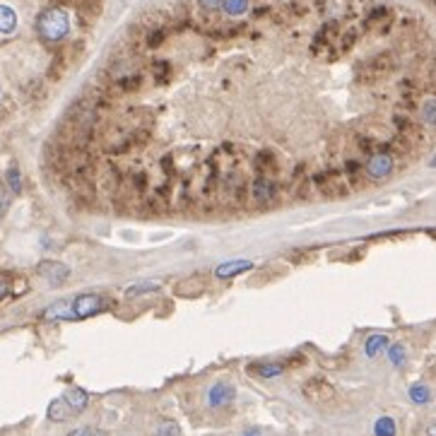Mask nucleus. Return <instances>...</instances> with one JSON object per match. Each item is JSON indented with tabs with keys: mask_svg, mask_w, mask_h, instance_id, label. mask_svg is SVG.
Wrapping results in <instances>:
<instances>
[{
	"mask_svg": "<svg viewBox=\"0 0 436 436\" xmlns=\"http://www.w3.org/2000/svg\"><path fill=\"white\" fill-rule=\"evenodd\" d=\"M37 32L46 43H58L70 34V14L63 8H46L37 17Z\"/></svg>",
	"mask_w": 436,
	"mask_h": 436,
	"instance_id": "1",
	"label": "nucleus"
},
{
	"mask_svg": "<svg viewBox=\"0 0 436 436\" xmlns=\"http://www.w3.org/2000/svg\"><path fill=\"white\" fill-rule=\"evenodd\" d=\"M248 193H251V200L256 205H270L275 203L277 193H280V186H277V181L272 176L256 174L248 181Z\"/></svg>",
	"mask_w": 436,
	"mask_h": 436,
	"instance_id": "2",
	"label": "nucleus"
},
{
	"mask_svg": "<svg viewBox=\"0 0 436 436\" xmlns=\"http://www.w3.org/2000/svg\"><path fill=\"white\" fill-rule=\"evenodd\" d=\"M106 301L101 294H80V297H75L70 301V308H72V316L75 318H90L95 316V313L104 311Z\"/></svg>",
	"mask_w": 436,
	"mask_h": 436,
	"instance_id": "3",
	"label": "nucleus"
},
{
	"mask_svg": "<svg viewBox=\"0 0 436 436\" xmlns=\"http://www.w3.org/2000/svg\"><path fill=\"white\" fill-rule=\"evenodd\" d=\"M37 272H39V277L46 282V285L61 287V285H66V282H68L70 268L63 266V263H58V261H41L37 266Z\"/></svg>",
	"mask_w": 436,
	"mask_h": 436,
	"instance_id": "4",
	"label": "nucleus"
},
{
	"mask_svg": "<svg viewBox=\"0 0 436 436\" xmlns=\"http://www.w3.org/2000/svg\"><path fill=\"white\" fill-rule=\"evenodd\" d=\"M253 270V263L251 261H227V263H219L215 268V277L219 280H232L237 275H244V272Z\"/></svg>",
	"mask_w": 436,
	"mask_h": 436,
	"instance_id": "5",
	"label": "nucleus"
},
{
	"mask_svg": "<svg viewBox=\"0 0 436 436\" xmlns=\"http://www.w3.org/2000/svg\"><path fill=\"white\" fill-rule=\"evenodd\" d=\"M234 400V388L229 384H217L210 388V405L212 408H227Z\"/></svg>",
	"mask_w": 436,
	"mask_h": 436,
	"instance_id": "6",
	"label": "nucleus"
},
{
	"mask_svg": "<svg viewBox=\"0 0 436 436\" xmlns=\"http://www.w3.org/2000/svg\"><path fill=\"white\" fill-rule=\"evenodd\" d=\"M253 166H256L258 174L270 176L272 171H277V159H275V155H272V152L261 150V152L256 155V161H253Z\"/></svg>",
	"mask_w": 436,
	"mask_h": 436,
	"instance_id": "7",
	"label": "nucleus"
},
{
	"mask_svg": "<svg viewBox=\"0 0 436 436\" xmlns=\"http://www.w3.org/2000/svg\"><path fill=\"white\" fill-rule=\"evenodd\" d=\"M66 403L70 405L72 413H82L90 403V395L85 393L82 388H68L66 390Z\"/></svg>",
	"mask_w": 436,
	"mask_h": 436,
	"instance_id": "8",
	"label": "nucleus"
},
{
	"mask_svg": "<svg viewBox=\"0 0 436 436\" xmlns=\"http://www.w3.org/2000/svg\"><path fill=\"white\" fill-rule=\"evenodd\" d=\"M70 415H72V410H70V405L66 403V398H56L51 405H48V419H51V422H66Z\"/></svg>",
	"mask_w": 436,
	"mask_h": 436,
	"instance_id": "9",
	"label": "nucleus"
},
{
	"mask_svg": "<svg viewBox=\"0 0 436 436\" xmlns=\"http://www.w3.org/2000/svg\"><path fill=\"white\" fill-rule=\"evenodd\" d=\"M251 371L261 379H272V376H280L285 371V364H280V361H258V364L251 366Z\"/></svg>",
	"mask_w": 436,
	"mask_h": 436,
	"instance_id": "10",
	"label": "nucleus"
},
{
	"mask_svg": "<svg viewBox=\"0 0 436 436\" xmlns=\"http://www.w3.org/2000/svg\"><path fill=\"white\" fill-rule=\"evenodd\" d=\"M222 12L227 17H244L251 12V0H222Z\"/></svg>",
	"mask_w": 436,
	"mask_h": 436,
	"instance_id": "11",
	"label": "nucleus"
},
{
	"mask_svg": "<svg viewBox=\"0 0 436 436\" xmlns=\"http://www.w3.org/2000/svg\"><path fill=\"white\" fill-rule=\"evenodd\" d=\"M143 41H145L147 48H159L161 43L166 41V27L164 24H155V27H150L143 34Z\"/></svg>",
	"mask_w": 436,
	"mask_h": 436,
	"instance_id": "12",
	"label": "nucleus"
},
{
	"mask_svg": "<svg viewBox=\"0 0 436 436\" xmlns=\"http://www.w3.org/2000/svg\"><path fill=\"white\" fill-rule=\"evenodd\" d=\"M17 29V12L10 5H0V34H12Z\"/></svg>",
	"mask_w": 436,
	"mask_h": 436,
	"instance_id": "13",
	"label": "nucleus"
},
{
	"mask_svg": "<svg viewBox=\"0 0 436 436\" xmlns=\"http://www.w3.org/2000/svg\"><path fill=\"white\" fill-rule=\"evenodd\" d=\"M43 318H48V321H56V318H75V316H72L70 301H56V304H51L46 311H43Z\"/></svg>",
	"mask_w": 436,
	"mask_h": 436,
	"instance_id": "14",
	"label": "nucleus"
},
{
	"mask_svg": "<svg viewBox=\"0 0 436 436\" xmlns=\"http://www.w3.org/2000/svg\"><path fill=\"white\" fill-rule=\"evenodd\" d=\"M150 72H152V80H155V85H164V82L171 77L169 61H155L150 66Z\"/></svg>",
	"mask_w": 436,
	"mask_h": 436,
	"instance_id": "15",
	"label": "nucleus"
},
{
	"mask_svg": "<svg viewBox=\"0 0 436 436\" xmlns=\"http://www.w3.org/2000/svg\"><path fill=\"white\" fill-rule=\"evenodd\" d=\"M157 290H161L159 282H138V285H133V287L126 290V297H138V294H150V292H157Z\"/></svg>",
	"mask_w": 436,
	"mask_h": 436,
	"instance_id": "16",
	"label": "nucleus"
},
{
	"mask_svg": "<svg viewBox=\"0 0 436 436\" xmlns=\"http://www.w3.org/2000/svg\"><path fill=\"white\" fill-rule=\"evenodd\" d=\"M155 436H181V427L174 419H161V422L157 424Z\"/></svg>",
	"mask_w": 436,
	"mask_h": 436,
	"instance_id": "17",
	"label": "nucleus"
},
{
	"mask_svg": "<svg viewBox=\"0 0 436 436\" xmlns=\"http://www.w3.org/2000/svg\"><path fill=\"white\" fill-rule=\"evenodd\" d=\"M386 347V337L384 335H374V337H369V342H366V355L369 357H376L381 350Z\"/></svg>",
	"mask_w": 436,
	"mask_h": 436,
	"instance_id": "18",
	"label": "nucleus"
},
{
	"mask_svg": "<svg viewBox=\"0 0 436 436\" xmlns=\"http://www.w3.org/2000/svg\"><path fill=\"white\" fill-rule=\"evenodd\" d=\"M395 432V422L388 417H381L379 422H376V434L379 436H393Z\"/></svg>",
	"mask_w": 436,
	"mask_h": 436,
	"instance_id": "19",
	"label": "nucleus"
},
{
	"mask_svg": "<svg viewBox=\"0 0 436 436\" xmlns=\"http://www.w3.org/2000/svg\"><path fill=\"white\" fill-rule=\"evenodd\" d=\"M8 184H10V188H12L14 193H19V190H22V184H19V171H17V166H10V171H8Z\"/></svg>",
	"mask_w": 436,
	"mask_h": 436,
	"instance_id": "20",
	"label": "nucleus"
},
{
	"mask_svg": "<svg viewBox=\"0 0 436 436\" xmlns=\"http://www.w3.org/2000/svg\"><path fill=\"white\" fill-rule=\"evenodd\" d=\"M200 10H208V12H219L222 10V0H198Z\"/></svg>",
	"mask_w": 436,
	"mask_h": 436,
	"instance_id": "21",
	"label": "nucleus"
},
{
	"mask_svg": "<svg viewBox=\"0 0 436 436\" xmlns=\"http://www.w3.org/2000/svg\"><path fill=\"white\" fill-rule=\"evenodd\" d=\"M133 188L138 190V193H145L147 190V174L145 171H138V174L133 176Z\"/></svg>",
	"mask_w": 436,
	"mask_h": 436,
	"instance_id": "22",
	"label": "nucleus"
},
{
	"mask_svg": "<svg viewBox=\"0 0 436 436\" xmlns=\"http://www.w3.org/2000/svg\"><path fill=\"white\" fill-rule=\"evenodd\" d=\"M68 436H101V432H97V429L85 427V429H75V432H70Z\"/></svg>",
	"mask_w": 436,
	"mask_h": 436,
	"instance_id": "23",
	"label": "nucleus"
},
{
	"mask_svg": "<svg viewBox=\"0 0 436 436\" xmlns=\"http://www.w3.org/2000/svg\"><path fill=\"white\" fill-rule=\"evenodd\" d=\"M390 359H393L395 364H400V361H403V347H393V350H390Z\"/></svg>",
	"mask_w": 436,
	"mask_h": 436,
	"instance_id": "24",
	"label": "nucleus"
},
{
	"mask_svg": "<svg viewBox=\"0 0 436 436\" xmlns=\"http://www.w3.org/2000/svg\"><path fill=\"white\" fill-rule=\"evenodd\" d=\"M413 398L422 403V400H427V390H424V388H415V390H413Z\"/></svg>",
	"mask_w": 436,
	"mask_h": 436,
	"instance_id": "25",
	"label": "nucleus"
},
{
	"mask_svg": "<svg viewBox=\"0 0 436 436\" xmlns=\"http://www.w3.org/2000/svg\"><path fill=\"white\" fill-rule=\"evenodd\" d=\"M8 294H10V287L5 285V282H0V301H3V299L8 297Z\"/></svg>",
	"mask_w": 436,
	"mask_h": 436,
	"instance_id": "26",
	"label": "nucleus"
},
{
	"mask_svg": "<svg viewBox=\"0 0 436 436\" xmlns=\"http://www.w3.org/2000/svg\"><path fill=\"white\" fill-rule=\"evenodd\" d=\"M241 436H261V429H248V432Z\"/></svg>",
	"mask_w": 436,
	"mask_h": 436,
	"instance_id": "27",
	"label": "nucleus"
},
{
	"mask_svg": "<svg viewBox=\"0 0 436 436\" xmlns=\"http://www.w3.org/2000/svg\"><path fill=\"white\" fill-rule=\"evenodd\" d=\"M429 434H432V436H436V427H434V429H429Z\"/></svg>",
	"mask_w": 436,
	"mask_h": 436,
	"instance_id": "28",
	"label": "nucleus"
},
{
	"mask_svg": "<svg viewBox=\"0 0 436 436\" xmlns=\"http://www.w3.org/2000/svg\"><path fill=\"white\" fill-rule=\"evenodd\" d=\"M0 104H3V92H0Z\"/></svg>",
	"mask_w": 436,
	"mask_h": 436,
	"instance_id": "29",
	"label": "nucleus"
}]
</instances>
